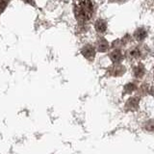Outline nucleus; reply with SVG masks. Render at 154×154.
<instances>
[{
    "label": "nucleus",
    "mask_w": 154,
    "mask_h": 154,
    "mask_svg": "<svg viewBox=\"0 0 154 154\" xmlns=\"http://www.w3.org/2000/svg\"><path fill=\"white\" fill-rule=\"evenodd\" d=\"M94 12V4L91 0H75L74 14L79 22H87L91 18Z\"/></svg>",
    "instance_id": "nucleus-1"
},
{
    "label": "nucleus",
    "mask_w": 154,
    "mask_h": 154,
    "mask_svg": "<svg viewBox=\"0 0 154 154\" xmlns=\"http://www.w3.org/2000/svg\"><path fill=\"white\" fill-rule=\"evenodd\" d=\"M82 53V55H83L86 59H88L90 61L91 60H94V56H95V50H94V46H91L90 45H86L83 47V49H82L81 51Z\"/></svg>",
    "instance_id": "nucleus-2"
},
{
    "label": "nucleus",
    "mask_w": 154,
    "mask_h": 154,
    "mask_svg": "<svg viewBox=\"0 0 154 154\" xmlns=\"http://www.w3.org/2000/svg\"><path fill=\"white\" fill-rule=\"evenodd\" d=\"M140 104V98L135 96V97H131L127 100L126 104H125V109L127 111H136L139 108Z\"/></svg>",
    "instance_id": "nucleus-3"
},
{
    "label": "nucleus",
    "mask_w": 154,
    "mask_h": 154,
    "mask_svg": "<svg viewBox=\"0 0 154 154\" xmlns=\"http://www.w3.org/2000/svg\"><path fill=\"white\" fill-rule=\"evenodd\" d=\"M110 59L112 60V62L115 63V64H119V63H120V62L123 60V54H122V52L120 51L119 49L114 50L110 54Z\"/></svg>",
    "instance_id": "nucleus-4"
},
{
    "label": "nucleus",
    "mask_w": 154,
    "mask_h": 154,
    "mask_svg": "<svg viewBox=\"0 0 154 154\" xmlns=\"http://www.w3.org/2000/svg\"><path fill=\"white\" fill-rule=\"evenodd\" d=\"M124 67L122 66H119V64H117L116 66H114L113 67H111V69L109 70L110 71V74L111 75H115V76H117V75H122L123 72H124Z\"/></svg>",
    "instance_id": "nucleus-5"
},
{
    "label": "nucleus",
    "mask_w": 154,
    "mask_h": 154,
    "mask_svg": "<svg viewBox=\"0 0 154 154\" xmlns=\"http://www.w3.org/2000/svg\"><path fill=\"white\" fill-rule=\"evenodd\" d=\"M94 26L97 32L104 33L106 31V29H107V23H106V21H104L103 19H98V20L95 22Z\"/></svg>",
    "instance_id": "nucleus-6"
},
{
    "label": "nucleus",
    "mask_w": 154,
    "mask_h": 154,
    "mask_svg": "<svg viewBox=\"0 0 154 154\" xmlns=\"http://www.w3.org/2000/svg\"><path fill=\"white\" fill-rule=\"evenodd\" d=\"M146 37V31L143 28H139L134 33V38L137 41H143Z\"/></svg>",
    "instance_id": "nucleus-7"
},
{
    "label": "nucleus",
    "mask_w": 154,
    "mask_h": 154,
    "mask_svg": "<svg viewBox=\"0 0 154 154\" xmlns=\"http://www.w3.org/2000/svg\"><path fill=\"white\" fill-rule=\"evenodd\" d=\"M133 74L136 78H141L144 74V67L142 65L136 66L133 69Z\"/></svg>",
    "instance_id": "nucleus-8"
},
{
    "label": "nucleus",
    "mask_w": 154,
    "mask_h": 154,
    "mask_svg": "<svg viewBox=\"0 0 154 154\" xmlns=\"http://www.w3.org/2000/svg\"><path fill=\"white\" fill-rule=\"evenodd\" d=\"M109 48V45L108 42H106L105 40H99L97 42V49L100 52H105L107 51Z\"/></svg>",
    "instance_id": "nucleus-9"
},
{
    "label": "nucleus",
    "mask_w": 154,
    "mask_h": 154,
    "mask_svg": "<svg viewBox=\"0 0 154 154\" xmlns=\"http://www.w3.org/2000/svg\"><path fill=\"white\" fill-rule=\"evenodd\" d=\"M135 90H136V87H135V85H133V84H127L124 87V93L125 94H130Z\"/></svg>",
    "instance_id": "nucleus-10"
},
{
    "label": "nucleus",
    "mask_w": 154,
    "mask_h": 154,
    "mask_svg": "<svg viewBox=\"0 0 154 154\" xmlns=\"http://www.w3.org/2000/svg\"><path fill=\"white\" fill-rule=\"evenodd\" d=\"M144 129L149 132H154V122H148L144 125Z\"/></svg>",
    "instance_id": "nucleus-11"
},
{
    "label": "nucleus",
    "mask_w": 154,
    "mask_h": 154,
    "mask_svg": "<svg viewBox=\"0 0 154 154\" xmlns=\"http://www.w3.org/2000/svg\"><path fill=\"white\" fill-rule=\"evenodd\" d=\"M140 55H141V53H140V50L139 49H137V48H135V49H133V50H131L130 51V53H129V56L131 57V58H138V57H140Z\"/></svg>",
    "instance_id": "nucleus-12"
},
{
    "label": "nucleus",
    "mask_w": 154,
    "mask_h": 154,
    "mask_svg": "<svg viewBox=\"0 0 154 154\" xmlns=\"http://www.w3.org/2000/svg\"><path fill=\"white\" fill-rule=\"evenodd\" d=\"M9 3V0H0V11L3 12L6 9L7 5Z\"/></svg>",
    "instance_id": "nucleus-13"
},
{
    "label": "nucleus",
    "mask_w": 154,
    "mask_h": 154,
    "mask_svg": "<svg viewBox=\"0 0 154 154\" xmlns=\"http://www.w3.org/2000/svg\"><path fill=\"white\" fill-rule=\"evenodd\" d=\"M24 2H26V3H28V4H32V5H34V1L33 0H23Z\"/></svg>",
    "instance_id": "nucleus-14"
},
{
    "label": "nucleus",
    "mask_w": 154,
    "mask_h": 154,
    "mask_svg": "<svg viewBox=\"0 0 154 154\" xmlns=\"http://www.w3.org/2000/svg\"><path fill=\"white\" fill-rule=\"evenodd\" d=\"M153 77H154V72H153Z\"/></svg>",
    "instance_id": "nucleus-15"
}]
</instances>
